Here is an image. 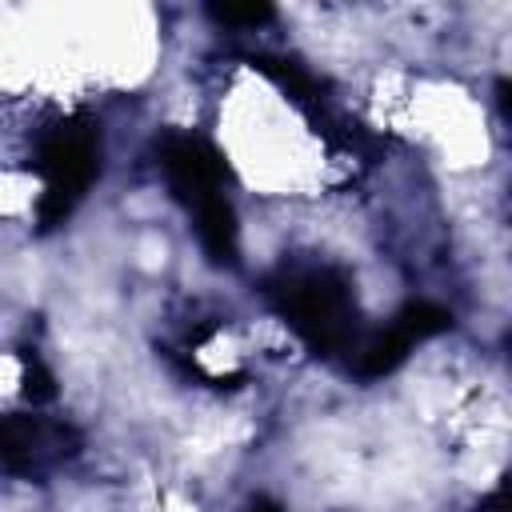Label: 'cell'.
<instances>
[{
	"label": "cell",
	"mask_w": 512,
	"mask_h": 512,
	"mask_svg": "<svg viewBox=\"0 0 512 512\" xmlns=\"http://www.w3.org/2000/svg\"><path fill=\"white\" fill-rule=\"evenodd\" d=\"M164 172H168L172 192L188 208L216 200L220 184H224V160L196 136H176L164 144Z\"/></svg>",
	"instance_id": "obj_4"
},
{
	"label": "cell",
	"mask_w": 512,
	"mask_h": 512,
	"mask_svg": "<svg viewBox=\"0 0 512 512\" xmlns=\"http://www.w3.org/2000/svg\"><path fill=\"white\" fill-rule=\"evenodd\" d=\"M408 340L396 332V328H388V332H376L372 340H364L360 348H356V372L360 376H388L404 356H408Z\"/></svg>",
	"instance_id": "obj_6"
},
{
	"label": "cell",
	"mask_w": 512,
	"mask_h": 512,
	"mask_svg": "<svg viewBox=\"0 0 512 512\" xmlns=\"http://www.w3.org/2000/svg\"><path fill=\"white\" fill-rule=\"evenodd\" d=\"M36 168L48 184L44 200H40L44 224L64 220L72 212V204L80 200V192L88 188L92 172H96V132L80 120H68L60 128H52L36 148Z\"/></svg>",
	"instance_id": "obj_2"
},
{
	"label": "cell",
	"mask_w": 512,
	"mask_h": 512,
	"mask_svg": "<svg viewBox=\"0 0 512 512\" xmlns=\"http://www.w3.org/2000/svg\"><path fill=\"white\" fill-rule=\"evenodd\" d=\"M212 20H220V24H236V28H256V24L272 20V8H264V4H248V8L224 4V8H212Z\"/></svg>",
	"instance_id": "obj_9"
},
{
	"label": "cell",
	"mask_w": 512,
	"mask_h": 512,
	"mask_svg": "<svg viewBox=\"0 0 512 512\" xmlns=\"http://www.w3.org/2000/svg\"><path fill=\"white\" fill-rule=\"evenodd\" d=\"M244 512H280V504H276V500H268V496H260V500H252Z\"/></svg>",
	"instance_id": "obj_10"
},
{
	"label": "cell",
	"mask_w": 512,
	"mask_h": 512,
	"mask_svg": "<svg viewBox=\"0 0 512 512\" xmlns=\"http://www.w3.org/2000/svg\"><path fill=\"white\" fill-rule=\"evenodd\" d=\"M452 324V316L440 308V304H428V300H416V304H408L400 316H396V332L408 340V344H416V340H428V336H436V332H444Z\"/></svg>",
	"instance_id": "obj_7"
},
{
	"label": "cell",
	"mask_w": 512,
	"mask_h": 512,
	"mask_svg": "<svg viewBox=\"0 0 512 512\" xmlns=\"http://www.w3.org/2000/svg\"><path fill=\"white\" fill-rule=\"evenodd\" d=\"M24 396H28L32 404H44V400H52V396H56L52 372H48L32 352H24Z\"/></svg>",
	"instance_id": "obj_8"
},
{
	"label": "cell",
	"mask_w": 512,
	"mask_h": 512,
	"mask_svg": "<svg viewBox=\"0 0 512 512\" xmlns=\"http://www.w3.org/2000/svg\"><path fill=\"white\" fill-rule=\"evenodd\" d=\"M276 312L300 332V340L316 352H336L356 332V304L336 272H296L268 288Z\"/></svg>",
	"instance_id": "obj_1"
},
{
	"label": "cell",
	"mask_w": 512,
	"mask_h": 512,
	"mask_svg": "<svg viewBox=\"0 0 512 512\" xmlns=\"http://www.w3.org/2000/svg\"><path fill=\"white\" fill-rule=\"evenodd\" d=\"M76 452V432L40 416H0V468L36 472L44 460Z\"/></svg>",
	"instance_id": "obj_3"
},
{
	"label": "cell",
	"mask_w": 512,
	"mask_h": 512,
	"mask_svg": "<svg viewBox=\"0 0 512 512\" xmlns=\"http://www.w3.org/2000/svg\"><path fill=\"white\" fill-rule=\"evenodd\" d=\"M192 212H196V232H200L204 252L216 264H232L236 260V216L224 204V196H216V200H208V204H200Z\"/></svg>",
	"instance_id": "obj_5"
}]
</instances>
